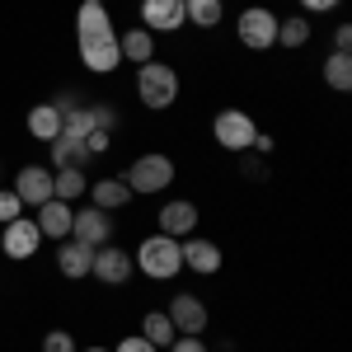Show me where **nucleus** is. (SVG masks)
Segmentation results:
<instances>
[{
  "instance_id": "1",
  "label": "nucleus",
  "mask_w": 352,
  "mask_h": 352,
  "mask_svg": "<svg viewBox=\"0 0 352 352\" xmlns=\"http://www.w3.org/2000/svg\"><path fill=\"white\" fill-rule=\"evenodd\" d=\"M76 47H80V61L94 76H113V71L122 66L118 28H113L109 5H80V10H76Z\"/></svg>"
},
{
  "instance_id": "2",
  "label": "nucleus",
  "mask_w": 352,
  "mask_h": 352,
  "mask_svg": "<svg viewBox=\"0 0 352 352\" xmlns=\"http://www.w3.org/2000/svg\"><path fill=\"white\" fill-rule=\"evenodd\" d=\"M132 268H141V277H151V282H174L179 272H184V249L174 235H146V240L136 244L132 254Z\"/></svg>"
},
{
  "instance_id": "3",
  "label": "nucleus",
  "mask_w": 352,
  "mask_h": 352,
  "mask_svg": "<svg viewBox=\"0 0 352 352\" xmlns=\"http://www.w3.org/2000/svg\"><path fill=\"white\" fill-rule=\"evenodd\" d=\"M179 89H184V80H179L174 66H164V61H146V66H136V99H141L151 113L174 109V104H179Z\"/></svg>"
},
{
  "instance_id": "4",
  "label": "nucleus",
  "mask_w": 352,
  "mask_h": 352,
  "mask_svg": "<svg viewBox=\"0 0 352 352\" xmlns=\"http://www.w3.org/2000/svg\"><path fill=\"white\" fill-rule=\"evenodd\" d=\"M122 184L132 192H164L169 184H174V160L169 155H160V151H146V155H136L132 164H127V174H122Z\"/></svg>"
},
{
  "instance_id": "5",
  "label": "nucleus",
  "mask_w": 352,
  "mask_h": 352,
  "mask_svg": "<svg viewBox=\"0 0 352 352\" xmlns=\"http://www.w3.org/2000/svg\"><path fill=\"white\" fill-rule=\"evenodd\" d=\"M235 33H240V43L249 52H268V47H277V14L268 5H249L235 19Z\"/></svg>"
},
{
  "instance_id": "6",
  "label": "nucleus",
  "mask_w": 352,
  "mask_h": 352,
  "mask_svg": "<svg viewBox=\"0 0 352 352\" xmlns=\"http://www.w3.org/2000/svg\"><path fill=\"white\" fill-rule=\"evenodd\" d=\"M38 244H43V230L33 217H14L10 226H0V254L14 258V263H28L38 254Z\"/></svg>"
},
{
  "instance_id": "7",
  "label": "nucleus",
  "mask_w": 352,
  "mask_h": 352,
  "mask_svg": "<svg viewBox=\"0 0 352 352\" xmlns=\"http://www.w3.org/2000/svg\"><path fill=\"white\" fill-rule=\"evenodd\" d=\"M254 132H258V122L249 118L244 109H221L217 118H212V136H217L226 151H249V141H254Z\"/></svg>"
},
{
  "instance_id": "8",
  "label": "nucleus",
  "mask_w": 352,
  "mask_h": 352,
  "mask_svg": "<svg viewBox=\"0 0 352 352\" xmlns=\"http://www.w3.org/2000/svg\"><path fill=\"white\" fill-rule=\"evenodd\" d=\"M132 254L127 249H118V244H99L94 249V268H89V277H99V282H109V287H127L132 282Z\"/></svg>"
},
{
  "instance_id": "9",
  "label": "nucleus",
  "mask_w": 352,
  "mask_h": 352,
  "mask_svg": "<svg viewBox=\"0 0 352 352\" xmlns=\"http://www.w3.org/2000/svg\"><path fill=\"white\" fill-rule=\"evenodd\" d=\"M164 315L174 320L179 333H207V324H212V310L202 305V296H192V292H179V296L169 300Z\"/></svg>"
},
{
  "instance_id": "10",
  "label": "nucleus",
  "mask_w": 352,
  "mask_h": 352,
  "mask_svg": "<svg viewBox=\"0 0 352 352\" xmlns=\"http://www.w3.org/2000/svg\"><path fill=\"white\" fill-rule=\"evenodd\" d=\"M184 19V0H141V28L146 33H179Z\"/></svg>"
},
{
  "instance_id": "11",
  "label": "nucleus",
  "mask_w": 352,
  "mask_h": 352,
  "mask_svg": "<svg viewBox=\"0 0 352 352\" xmlns=\"http://www.w3.org/2000/svg\"><path fill=\"white\" fill-rule=\"evenodd\" d=\"M14 197H19L24 207H43V202L52 197V169H47V164H24V169L14 174Z\"/></svg>"
},
{
  "instance_id": "12",
  "label": "nucleus",
  "mask_w": 352,
  "mask_h": 352,
  "mask_svg": "<svg viewBox=\"0 0 352 352\" xmlns=\"http://www.w3.org/2000/svg\"><path fill=\"white\" fill-rule=\"evenodd\" d=\"M71 240L89 244V249L109 244V240H113V217H109V212H99V207H85V212H76V217H71Z\"/></svg>"
},
{
  "instance_id": "13",
  "label": "nucleus",
  "mask_w": 352,
  "mask_h": 352,
  "mask_svg": "<svg viewBox=\"0 0 352 352\" xmlns=\"http://www.w3.org/2000/svg\"><path fill=\"white\" fill-rule=\"evenodd\" d=\"M160 235H174V240H188L192 230H197V202H188V197H174V202H164L160 207Z\"/></svg>"
},
{
  "instance_id": "14",
  "label": "nucleus",
  "mask_w": 352,
  "mask_h": 352,
  "mask_svg": "<svg viewBox=\"0 0 352 352\" xmlns=\"http://www.w3.org/2000/svg\"><path fill=\"white\" fill-rule=\"evenodd\" d=\"M38 212V230H43V240H71V217H76V207L71 202H61V197H47L43 207H33Z\"/></svg>"
},
{
  "instance_id": "15",
  "label": "nucleus",
  "mask_w": 352,
  "mask_h": 352,
  "mask_svg": "<svg viewBox=\"0 0 352 352\" xmlns=\"http://www.w3.org/2000/svg\"><path fill=\"white\" fill-rule=\"evenodd\" d=\"M179 249H184V268H188V272H202V277L221 272V244L217 240L188 235V240H179Z\"/></svg>"
},
{
  "instance_id": "16",
  "label": "nucleus",
  "mask_w": 352,
  "mask_h": 352,
  "mask_svg": "<svg viewBox=\"0 0 352 352\" xmlns=\"http://www.w3.org/2000/svg\"><path fill=\"white\" fill-rule=\"evenodd\" d=\"M56 268H61V277L80 282V277H89V268H94V249L80 244V240H56Z\"/></svg>"
},
{
  "instance_id": "17",
  "label": "nucleus",
  "mask_w": 352,
  "mask_h": 352,
  "mask_svg": "<svg viewBox=\"0 0 352 352\" xmlns=\"http://www.w3.org/2000/svg\"><path fill=\"white\" fill-rule=\"evenodd\" d=\"M89 207H99V212H122L127 202H132V188L122 184V174L118 179H99V184H89Z\"/></svg>"
},
{
  "instance_id": "18",
  "label": "nucleus",
  "mask_w": 352,
  "mask_h": 352,
  "mask_svg": "<svg viewBox=\"0 0 352 352\" xmlns=\"http://www.w3.org/2000/svg\"><path fill=\"white\" fill-rule=\"evenodd\" d=\"M118 52H122V61H132V66L155 61V33H146V28H127V33H118Z\"/></svg>"
},
{
  "instance_id": "19",
  "label": "nucleus",
  "mask_w": 352,
  "mask_h": 352,
  "mask_svg": "<svg viewBox=\"0 0 352 352\" xmlns=\"http://www.w3.org/2000/svg\"><path fill=\"white\" fill-rule=\"evenodd\" d=\"M24 127H28L33 141H56V136H61V109H56V104H33L28 118H24Z\"/></svg>"
},
{
  "instance_id": "20",
  "label": "nucleus",
  "mask_w": 352,
  "mask_h": 352,
  "mask_svg": "<svg viewBox=\"0 0 352 352\" xmlns=\"http://www.w3.org/2000/svg\"><path fill=\"white\" fill-rule=\"evenodd\" d=\"M47 151H52V169H85V160H89L85 141H71V136L47 141Z\"/></svg>"
},
{
  "instance_id": "21",
  "label": "nucleus",
  "mask_w": 352,
  "mask_h": 352,
  "mask_svg": "<svg viewBox=\"0 0 352 352\" xmlns=\"http://www.w3.org/2000/svg\"><path fill=\"white\" fill-rule=\"evenodd\" d=\"M85 192H89V174H85V169H52V197L76 202Z\"/></svg>"
},
{
  "instance_id": "22",
  "label": "nucleus",
  "mask_w": 352,
  "mask_h": 352,
  "mask_svg": "<svg viewBox=\"0 0 352 352\" xmlns=\"http://www.w3.org/2000/svg\"><path fill=\"white\" fill-rule=\"evenodd\" d=\"M324 85L338 89V94L352 89V52H329L324 56Z\"/></svg>"
},
{
  "instance_id": "23",
  "label": "nucleus",
  "mask_w": 352,
  "mask_h": 352,
  "mask_svg": "<svg viewBox=\"0 0 352 352\" xmlns=\"http://www.w3.org/2000/svg\"><path fill=\"white\" fill-rule=\"evenodd\" d=\"M141 338H151V343L164 352L169 343H174V338H179V333H174V320H169L164 310H151V315L141 320Z\"/></svg>"
},
{
  "instance_id": "24",
  "label": "nucleus",
  "mask_w": 352,
  "mask_h": 352,
  "mask_svg": "<svg viewBox=\"0 0 352 352\" xmlns=\"http://www.w3.org/2000/svg\"><path fill=\"white\" fill-rule=\"evenodd\" d=\"M221 14H226V5L221 0H184V19L197 28H217Z\"/></svg>"
},
{
  "instance_id": "25",
  "label": "nucleus",
  "mask_w": 352,
  "mask_h": 352,
  "mask_svg": "<svg viewBox=\"0 0 352 352\" xmlns=\"http://www.w3.org/2000/svg\"><path fill=\"white\" fill-rule=\"evenodd\" d=\"M277 43H282V47H305V43H310V19H305V14L277 19Z\"/></svg>"
},
{
  "instance_id": "26",
  "label": "nucleus",
  "mask_w": 352,
  "mask_h": 352,
  "mask_svg": "<svg viewBox=\"0 0 352 352\" xmlns=\"http://www.w3.org/2000/svg\"><path fill=\"white\" fill-rule=\"evenodd\" d=\"M240 174H244V179H254V184H263V179H268V164H263V155L240 151Z\"/></svg>"
},
{
  "instance_id": "27",
  "label": "nucleus",
  "mask_w": 352,
  "mask_h": 352,
  "mask_svg": "<svg viewBox=\"0 0 352 352\" xmlns=\"http://www.w3.org/2000/svg\"><path fill=\"white\" fill-rule=\"evenodd\" d=\"M14 217H24V202L14 197V188H0V226H10Z\"/></svg>"
},
{
  "instance_id": "28",
  "label": "nucleus",
  "mask_w": 352,
  "mask_h": 352,
  "mask_svg": "<svg viewBox=\"0 0 352 352\" xmlns=\"http://www.w3.org/2000/svg\"><path fill=\"white\" fill-rule=\"evenodd\" d=\"M89 118H94V127L118 132V109H113V104H89Z\"/></svg>"
},
{
  "instance_id": "29",
  "label": "nucleus",
  "mask_w": 352,
  "mask_h": 352,
  "mask_svg": "<svg viewBox=\"0 0 352 352\" xmlns=\"http://www.w3.org/2000/svg\"><path fill=\"white\" fill-rule=\"evenodd\" d=\"M43 352H76V338H71V329H52V333L43 338Z\"/></svg>"
},
{
  "instance_id": "30",
  "label": "nucleus",
  "mask_w": 352,
  "mask_h": 352,
  "mask_svg": "<svg viewBox=\"0 0 352 352\" xmlns=\"http://www.w3.org/2000/svg\"><path fill=\"white\" fill-rule=\"evenodd\" d=\"M164 352H212V348L202 343V333H179V338H174Z\"/></svg>"
},
{
  "instance_id": "31",
  "label": "nucleus",
  "mask_w": 352,
  "mask_h": 352,
  "mask_svg": "<svg viewBox=\"0 0 352 352\" xmlns=\"http://www.w3.org/2000/svg\"><path fill=\"white\" fill-rule=\"evenodd\" d=\"M109 146H113V132H104V127H94V132L85 136V151H89V160H94V155H104Z\"/></svg>"
},
{
  "instance_id": "32",
  "label": "nucleus",
  "mask_w": 352,
  "mask_h": 352,
  "mask_svg": "<svg viewBox=\"0 0 352 352\" xmlns=\"http://www.w3.org/2000/svg\"><path fill=\"white\" fill-rule=\"evenodd\" d=\"M113 352H160V348H155L151 338H141V333H127V338H122Z\"/></svg>"
},
{
  "instance_id": "33",
  "label": "nucleus",
  "mask_w": 352,
  "mask_h": 352,
  "mask_svg": "<svg viewBox=\"0 0 352 352\" xmlns=\"http://www.w3.org/2000/svg\"><path fill=\"white\" fill-rule=\"evenodd\" d=\"M333 52H352V24L333 28Z\"/></svg>"
},
{
  "instance_id": "34",
  "label": "nucleus",
  "mask_w": 352,
  "mask_h": 352,
  "mask_svg": "<svg viewBox=\"0 0 352 352\" xmlns=\"http://www.w3.org/2000/svg\"><path fill=\"white\" fill-rule=\"evenodd\" d=\"M300 5H305V14H324V10L343 5V0H300Z\"/></svg>"
},
{
  "instance_id": "35",
  "label": "nucleus",
  "mask_w": 352,
  "mask_h": 352,
  "mask_svg": "<svg viewBox=\"0 0 352 352\" xmlns=\"http://www.w3.org/2000/svg\"><path fill=\"white\" fill-rule=\"evenodd\" d=\"M76 352H113V348H76Z\"/></svg>"
},
{
  "instance_id": "36",
  "label": "nucleus",
  "mask_w": 352,
  "mask_h": 352,
  "mask_svg": "<svg viewBox=\"0 0 352 352\" xmlns=\"http://www.w3.org/2000/svg\"><path fill=\"white\" fill-rule=\"evenodd\" d=\"M80 5H104V0H80Z\"/></svg>"
}]
</instances>
